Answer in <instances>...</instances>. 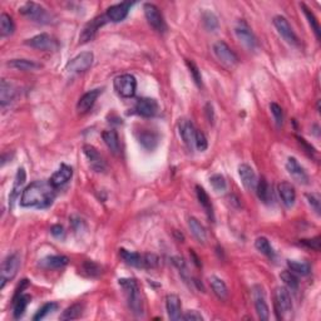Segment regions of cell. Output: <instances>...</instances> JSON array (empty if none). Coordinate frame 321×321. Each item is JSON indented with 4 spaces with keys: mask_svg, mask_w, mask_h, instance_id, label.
I'll use <instances>...</instances> for the list:
<instances>
[{
    "mask_svg": "<svg viewBox=\"0 0 321 321\" xmlns=\"http://www.w3.org/2000/svg\"><path fill=\"white\" fill-rule=\"evenodd\" d=\"M277 191H279L280 199L282 201L283 205L287 208H291L294 205H295L296 201V191L295 187L287 181H282L281 183H279L277 186Z\"/></svg>",
    "mask_w": 321,
    "mask_h": 321,
    "instance_id": "21",
    "label": "cell"
},
{
    "mask_svg": "<svg viewBox=\"0 0 321 321\" xmlns=\"http://www.w3.org/2000/svg\"><path fill=\"white\" fill-rule=\"evenodd\" d=\"M235 34L241 44L247 48L248 50H255L258 48V39L245 21H240L239 25L235 28Z\"/></svg>",
    "mask_w": 321,
    "mask_h": 321,
    "instance_id": "12",
    "label": "cell"
},
{
    "mask_svg": "<svg viewBox=\"0 0 321 321\" xmlns=\"http://www.w3.org/2000/svg\"><path fill=\"white\" fill-rule=\"evenodd\" d=\"M83 270H84L85 274L89 275V276H98V275L101 274L102 269L97 264H94V262L87 261L83 265Z\"/></svg>",
    "mask_w": 321,
    "mask_h": 321,
    "instance_id": "50",
    "label": "cell"
},
{
    "mask_svg": "<svg viewBox=\"0 0 321 321\" xmlns=\"http://www.w3.org/2000/svg\"><path fill=\"white\" fill-rule=\"evenodd\" d=\"M107 21H109V20L107 19L106 15H102V17H97L95 19H93L92 21H90V23H88L87 25L84 26V29L82 30V33H80V37H79L80 43H87L94 38L97 31L100 30Z\"/></svg>",
    "mask_w": 321,
    "mask_h": 321,
    "instance_id": "17",
    "label": "cell"
},
{
    "mask_svg": "<svg viewBox=\"0 0 321 321\" xmlns=\"http://www.w3.org/2000/svg\"><path fill=\"white\" fill-rule=\"evenodd\" d=\"M270 109H271V113L274 116L275 122H276L277 127H281L283 123V112L282 108L277 103H271L270 104Z\"/></svg>",
    "mask_w": 321,
    "mask_h": 321,
    "instance_id": "49",
    "label": "cell"
},
{
    "mask_svg": "<svg viewBox=\"0 0 321 321\" xmlns=\"http://www.w3.org/2000/svg\"><path fill=\"white\" fill-rule=\"evenodd\" d=\"M202 23L203 26L208 31H215L218 28V19L212 12H205L202 14Z\"/></svg>",
    "mask_w": 321,
    "mask_h": 321,
    "instance_id": "43",
    "label": "cell"
},
{
    "mask_svg": "<svg viewBox=\"0 0 321 321\" xmlns=\"http://www.w3.org/2000/svg\"><path fill=\"white\" fill-rule=\"evenodd\" d=\"M285 167L288 175L294 178V181H296L300 184L309 183V176H307L306 171H305V168L299 163V160L295 157H288L287 160H286Z\"/></svg>",
    "mask_w": 321,
    "mask_h": 321,
    "instance_id": "15",
    "label": "cell"
},
{
    "mask_svg": "<svg viewBox=\"0 0 321 321\" xmlns=\"http://www.w3.org/2000/svg\"><path fill=\"white\" fill-rule=\"evenodd\" d=\"M135 111L142 117L151 118V117L156 116L158 112V103L152 98H141L136 103Z\"/></svg>",
    "mask_w": 321,
    "mask_h": 321,
    "instance_id": "18",
    "label": "cell"
},
{
    "mask_svg": "<svg viewBox=\"0 0 321 321\" xmlns=\"http://www.w3.org/2000/svg\"><path fill=\"white\" fill-rule=\"evenodd\" d=\"M83 312V305L82 304H73L69 307H67L63 311V314L60 315L59 319L63 321H69V320H76L82 315Z\"/></svg>",
    "mask_w": 321,
    "mask_h": 321,
    "instance_id": "37",
    "label": "cell"
},
{
    "mask_svg": "<svg viewBox=\"0 0 321 321\" xmlns=\"http://www.w3.org/2000/svg\"><path fill=\"white\" fill-rule=\"evenodd\" d=\"M252 294H253V301H255V309H256V312H258L259 319L262 321L269 320L270 309H269V305H267V302H266V296H265L264 288H262L260 285L253 286Z\"/></svg>",
    "mask_w": 321,
    "mask_h": 321,
    "instance_id": "14",
    "label": "cell"
},
{
    "mask_svg": "<svg viewBox=\"0 0 321 321\" xmlns=\"http://www.w3.org/2000/svg\"><path fill=\"white\" fill-rule=\"evenodd\" d=\"M158 256H156L154 253L143 255V267H146V269H154V267L158 266Z\"/></svg>",
    "mask_w": 321,
    "mask_h": 321,
    "instance_id": "51",
    "label": "cell"
},
{
    "mask_svg": "<svg viewBox=\"0 0 321 321\" xmlns=\"http://www.w3.org/2000/svg\"><path fill=\"white\" fill-rule=\"evenodd\" d=\"M210 183H211V186H212L213 191L217 192V194H223V192L226 191V188H227L226 180H224L223 176L218 175V173L217 175L211 176Z\"/></svg>",
    "mask_w": 321,
    "mask_h": 321,
    "instance_id": "45",
    "label": "cell"
},
{
    "mask_svg": "<svg viewBox=\"0 0 321 321\" xmlns=\"http://www.w3.org/2000/svg\"><path fill=\"white\" fill-rule=\"evenodd\" d=\"M182 319L186 321H203V316L196 310H189L186 314L182 315Z\"/></svg>",
    "mask_w": 321,
    "mask_h": 321,
    "instance_id": "53",
    "label": "cell"
},
{
    "mask_svg": "<svg viewBox=\"0 0 321 321\" xmlns=\"http://www.w3.org/2000/svg\"><path fill=\"white\" fill-rule=\"evenodd\" d=\"M213 53H215L216 58L227 67H234L239 63V58L235 54L234 50L222 40H218L213 44Z\"/></svg>",
    "mask_w": 321,
    "mask_h": 321,
    "instance_id": "11",
    "label": "cell"
},
{
    "mask_svg": "<svg viewBox=\"0 0 321 321\" xmlns=\"http://www.w3.org/2000/svg\"><path fill=\"white\" fill-rule=\"evenodd\" d=\"M55 199V187L50 182L36 181L23 189L20 205L23 207H49Z\"/></svg>",
    "mask_w": 321,
    "mask_h": 321,
    "instance_id": "1",
    "label": "cell"
},
{
    "mask_svg": "<svg viewBox=\"0 0 321 321\" xmlns=\"http://www.w3.org/2000/svg\"><path fill=\"white\" fill-rule=\"evenodd\" d=\"M133 5V3H120V4L112 5L107 9L106 17L109 21H113V23H119V21L124 20L127 18L128 12H130L131 7Z\"/></svg>",
    "mask_w": 321,
    "mask_h": 321,
    "instance_id": "19",
    "label": "cell"
},
{
    "mask_svg": "<svg viewBox=\"0 0 321 321\" xmlns=\"http://www.w3.org/2000/svg\"><path fill=\"white\" fill-rule=\"evenodd\" d=\"M114 90L123 98H132L137 90V80L132 74H122L113 82Z\"/></svg>",
    "mask_w": 321,
    "mask_h": 321,
    "instance_id": "5",
    "label": "cell"
},
{
    "mask_svg": "<svg viewBox=\"0 0 321 321\" xmlns=\"http://www.w3.org/2000/svg\"><path fill=\"white\" fill-rule=\"evenodd\" d=\"M255 247L256 250L260 251L262 255L267 256V258H274V248H272L271 243H270V241L266 237H259V239H256Z\"/></svg>",
    "mask_w": 321,
    "mask_h": 321,
    "instance_id": "40",
    "label": "cell"
},
{
    "mask_svg": "<svg viewBox=\"0 0 321 321\" xmlns=\"http://www.w3.org/2000/svg\"><path fill=\"white\" fill-rule=\"evenodd\" d=\"M239 176L242 182L243 187H245L247 191H253L256 188V184H258V178H256L255 171L251 166L242 163L239 166Z\"/></svg>",
    "mask_w": 321,
    "mask_h": 321,
    "instance_id": "20",
    "label": "cell"
},
{
    "mask_svg": "<svg viewBox=\"0 0 321 321\" xmlns=\"http://www.w3.org/2000/svg\"><path fill=\"white\" fill-rule=\"evenodd\" d=\"M58 309V305L55 304V302H48V304L43 305L42 307L37 311V314L33 316V320L34 321H39V320H43L45 316H48L49 314H52L53 311H55V310Z\"/></svg>",
    "mask_w": 321,
    "mask_h": 321,
    "instance_id": "44",
    "label": "cell"
},
{
    "mask_svg": "<svg viewBox=\"0 0 321 321\" xmlns=\"http://www.w3.org/2000/svg\"><path fill=\"white\" fill-rule=\"evenodd\" d=\"M68 258L63 255H53V256H47L43 260L39 261V266L43 267V269H52V270H57V269H63L64 266L68 265Z\"/></svg>",
    "mask_w": 321,
    "mask_h": 321,
    "instance_id": "25",
    "label": "cell"
},
{
    "mask_svg": "<svg viewBox=\"0 0 321 321\" xmlns=\"http://www.w3.org/2000/svg\"><path fill=\"white\" fill-rule=\"evenodd\" d=\"M8 67L10 68H14L17 71L21 72H34L38 71V69L42 68L39 63L34 60H28V59H13L10 61H8Z\"/></svg>",
    "mask_w": 321,
    "mask_h": 321,
    "instance_id": "29",
    "label": "cell"
},
{
    "mask_svg": "<svg viewBox=\"0 0 321 321\" xmlns=\"http://www.w3.org/2000/svg\"><path fill=\"white\" fill-rule=\"evenodd\" d=\"M178 132L187 148L192 151L195 147V137H196V128L194 127L192 122H189L188 119H181L178 123Z\"/></svg>",
    "mask_w": 321,
    "mask_h": 321,
    "instance_id": "16",
    "label": "cell"
},
{
    "mask_svg": "<svg viewBox=\"0 0 321 321\" xmlns=\"http://www.w3.org/2000/svg\"><path fill=\"white\" fill-rule=\"evenodd\" d=\"M196 195H197V199H199V202L201 203V206L205 208L208 218L213 220V208H212V203H211L208 195L206 194V191L201 186H196Z\"/></svg>",
    "mask_w": 321,
    "mask_h": 321,
    "instance_id": "34",
    "label": "cell"
},
{
    "mask_svg": "<svg viewBox=\"0 0 321 321\" xmlns=\"http://www.w3.org/2000/svg\"><path fill=\"white\" fill-rule=\"evenodd\" d=\"M72 176H73V168L67 165H61L59 170L53 173L49 182L52 183L53 187L58 188V187L63 186V184H66L67 182L71 180Z\"/></svg>",
    "mask_w": 321,
    "mask_h": 321,
    "instance_id": "24",
    "label": "cell"
},
{
    "mask_svg": "<svg viewBox=\"0 0 321 321\" xmlns=\"http://www.w3.org/2000/svg\"><path fill=\"white\" fill-rule=\"evenodd\" d=\"M50 232H52L53 236L57 237V239L64 237V229H63V226H60V224H54V226L50 229Z\"/></svg>",
    "mask_w": 321,
    "mask_h": 321,
    "instance_id": "54",
    "label": "cell"
},
{
    "mask_svg": "<svg viewBox=\"0 0 321 321\" xmlns=\"http://www.w3.org/2000/svg\"><path fill=\"white\" fill-rule=\"evenodd\" d=\"M256 194H258L259 199H260L264 203H269L272 199V192L271 188H270L269 182L265 180L264 177L261 178L260 181H258V184H256Z\"/></svg>",
    "mask_w": 321,
    "mask_h": 321,
    "instance_id": "35",
    "label": "cell"
},
{
    "mask_svg": "<svg viewBox=\"0 0 321 321\" xmlns=\"http://www.w3.org/2000/svg\"><path fill=\"white\" fill-rule=\"evenodd\" d=\"M188 227L191 230L192 235L195 236L199 242L205 243L206 240H207V232H206V229L203 227V224L195 217H189L188 218Z\"/></svg>",
    "mask_w": 321,
    "mask_h": 321,
    "instance_id": "33",
    "label": "cell"
},
{
    "mask_svg": "<svg viewBox=\"0 0 321 321\" xmlns=\"http://www.w3.org/2000/svg\"><path fill=\"white\" fill-rule=\"evenodd\" d=\"M166 310H167L168 317L172 321H178L182 319L181 312V300L176 294H170L166 298Z\"/></svg>",
    "mask_w": 321,
    "mask_h": 321,
    "instance_id": "22",
    "label": "cell"
},
{
    "mask_svg": "<svg viewBox=\"0 0 321 321\" xmlns=\"http://www.w3.org/2000/svg\"><path fill=\"white\" fill-rule=\"evenodd\" d=\"M25 45L34 48L37 50H43V52H55L59 48L57 39H54L52 36L47 33L38 34V36L28 39L25 42Z\"/></svg>",
    "mask_w": 321,
    "mask_h": 321,
    "instance_id": "9",
    "label": "cell"
},
{
    "mask_svg": "<svg viewBox=\"0 0 321 321\" xmlns=\"http://www.w3.org/2000/svg\"><path fill=\"white\" fill-rule=\"evenodd\" d=\"M275 309L279 319H282V315L290 314L293 311V300L287 287L279 286L275 291Z\"/></svg>",
    "mask_w": 321,
    "mask_h": 321,
    "instance_id": "6",
    "label": "cell"
},
{
    "mask_svg": "<svg viewBox=\"0 0 321 321\" xmlns=\"http://www.w3.org/2000/svg\"><path fill=\"white\" fill-rule=\"evenodd\" d=\"M119 256L130 266L143 267V255H141V253L132 252V251H128L125 248H120Z\"/></svg>",
    "mask_w": 321,
    "mask_h": 321,
    "instance_id": "32",
    "label": "cell"
},
{
    "mask_svg": "<svg viewBox=\"0 0 321 321\" xmlns=\"http://www.w3.org/2000/svg\"><path fill=\"white\" fill-rule=\"evenodd\" d=\"M14 21L10 18V15H8L7 13H3L0 15V34H2V37L12 36L14 33Z\"/></svg>",
    "mask_w": 321,
    "mask_h": 321,
    "instance_id": "36",
    "label": "cell"
},
{
    "mask_svg": "<svg viewBox=\"0 0 321 321\" xmlns=\"http://www.w3.org/2000/svg\"><path fill=\"white\" fill-rule=\"evenodd\" d=\"M83 152H84V156L87 157L88 162H89L90 168H92L94 172H104L107 170V163L104 160L103 157L100 152L97 151V148L90 144H84L83 146Z\"/></svg>",
    "mask_w": 321,
    "mask_h": 321,
    "instance_id": "13",
    "label": "cell"
},
{
    "mask_svg": "<svg viewBox=\"0 0 321 321\" xmlns=\"http://www.w3.org/2000/svg\"><path fill=\"white\" fill-rule=\"evenodd\" d=\"M272 23H274V26L276 28L277 33L280 34L281 38L285 40L287 44L294 45V47L299 45L298 36H296L293 26L290 25V23H288V20L286 19L285 17L276 15V17L274 18V20H272Z\"/></svg>",
    "mask_w": 321,
    "mask_h": 321,
    "instance_id": "7",
    "label": "cell"
},
{
    "mask_svg": "<svg viewBox=\"0 0 321 321\" xmlns=\"http://www.w3.org/2000/svg\"><path fill=\"white\" fill-rule=\"evenodd\" d=\"M101 93L102 89L98 88V89L89 90V92H87L85 94H83L78 101V103H77V111H78L79 113H87V112L94 106L95 101L98 100Z\"/></svg>",
    "mask_w": 321,
    "mask_h": 321,
    "instance_id": "23",
    "label": "cell"
},
{
    "mask_svg": "<svg viewBox=\"0 0 321 321\" xmlns=\"http://www.w3.org/2000/svg\"><path fill=\"white\" fill-rule=\"evenodd\" d=\"M306 200L307 203L310 205V207L315 211L316 215H320L321 213V199L320 195L316 194V192H312V194H307L306 195Z\"/></svg>",
    "mask_w": 321,
    "mask_h": 321,
    "instance_id": "46",
    "label": "cell"
},
{
    "mask_svg": "<svg viewBox=\"0 0 321 321\" xmlns=\"http://www.w3.org/2000/svg\"><path fill=\"white\" fill-rule=\"evenodd\" d=\"M119 286L124 291L127 299L128 307L136 316L143 315V301H142L141 291L138 287L137 281L135 279H119Z\"/></svg>",
    "mask_w": 321,
    "mask_h": 321,
    "instance_id": "2",
    "label": "cell"
},
{
    "mask_svg": "<svg viewBox=\"0 0 321 321\" xmlns=\"http://www.w3.org/2000/svg\"><path fill=\"white\" fill-rule=\"evenodd\" d=\"M143 10H144V17H146L148 24L154 29V30H157L158 33H163V31H166L165 19H163L159 9L156 7V5L151 4V3H146V4L143 5Z\"/></svg>",
    "mask_w": 321,
    "mask_h": 321,
    "instance_id": "10",
    "label": "cell"
},
{
    "mask_svg": "<svg viewBox=\"0 0 321 321\" xmlns=\"http://www.w3.org/2000/svg\"><path fill=\"white\" fill-rule=\"evenodd\" d=\"M280 279L283 281V283H285V285L287 286V288H290V290L295 291L299 288V280L298 277L294 275V272L285 270V271H282L280 274Z\"/></svg>",
    "mask_w": 321,
    "mask_h": 321,
    "instance_id": "42",
    "label": "cell"
},
{
    "mask_svg": "<svg viewBox=\"0 0 321 321\" xmlns=\"http://www.w3.org/2000/svg\"><path fill=\"white\" fill-rule=\"evenodd\" d=\"M94 55L92 52H82L67 63L66 69L69 73H83L92 67Z\"/></svg>",
    "mask_w": 321,
    "mask_h": 321,
    "instance_id": "8",
    "label": "cell"
},
{
    "mask_svg": "<svg viewBox=\"0 0 321 321\" xmlns=\"http://www.w3.org/2000/svg\"><path fill=\"white\" fill-rule=\"evenodd\" d=\"M26 180V175H25V170L23 167H20L18 170L17 175H15V180H14V184H13V188H12V194H10V206H13L14 201L17 200V197L20 195L21 188H23L24 183H25Z\"/></svg>",
    "mask_w": 321,
    "mask_h": 321,
    "instance_id": "30",
    "label": "cell"
},
{
    "mask_svg": "<svg viewBox=\"0 0 321 321\" xmlns=\"http://www.w3.org/2000/svg\"><path fill=\"white\" fill-rule=\"evenodd\" d=\"M140 143L142 144L143 148L152 151V149L156 148V146L158 144V137H157L154 133L143 132L140 136Z\"/></svg>",
    "mask_w": 321,
    "mask_h": 321,
    "instance_id": "41",
    "label": "cell"
},
{
    "mask_svg": "<svg viewBox=\"0 0 321 321\" xmlns=\"http://www.w3.org/2000/svg\"><path fill=\"white\" fill-rule=\"evenodd\" d=\"M206 113H207L208 122L213 123V118H215V116H213V107L211 106V103H207V106H206Z\"/></svg>",
    "mask_w": 321,
    "mask_h": 321,
    "instance_id": "55",
    "label": "cell"
},
{
    "mask_svg": "<svg viewBox=\"0 0 321 321\" xmlns=\"http://www.w3.org/2000/svg\"><path fill=\"white\" fill-rule=\"evenodd\" d=\"M210 285H211V288H212L213 294H215L216 296H217L220 300H227L230 296V293H229V287H227V285L224 283V281L220 279V277L217 276H211L210 277Z\"/></svg>",
    "mask_w": 321,
    "mask_h": 321,
    "instance_id": "28",
    "label": "cell"
},
{
    "mask_svg": "<svg viewBox=\"0 0 321 321\" xmlns=\"http://www.w3.org/2000/svg\"><path fill=\"white\" fill-rule=\"evenodd\" d=\"M186 64H187V67H188L189 73H191L192 78H194L195 83L197 84V87H201V85H202V78H201L199 67H197L192 60H186Z\"/></svg>",
    "mask_w": 321,
    "mask_h": 321,
    "instance_id": "48",
    "label": "cell"
},
{
    "mask_svg": "<svg viewBox=\"0 0 321 321\" xmlns=\"http://www.w3.org/2000/svg\"><path fill=\"white\" fill-rule=\"evenodd\" d=\"M302 12H304L305 17H306L307 21H309L310 26H311V29L314 30L315 36H316L317 39H320V24H319V20L316 19V17L314 15V13L311 12V10L309 9V8L306 7L305 4H300Z\"/></svg>",
    "mask_w": 321,
    "mask_h": 321,
    "instance_id": "38",
    "label": "cell"
},
{
    "mask_svg": "<svg viewBox=\"0 0 321 321\" xmlns=\"http://www.w3.org/2000/svg\"><path fill=\"white\" fill-rule=\"evenodd\" d=\"M301 245L306 246L307 248H311V250L315 251H320V236L314 237V239H309V240H301L300 241Z\"/></svg>",
    "mask_w": 321,
    "mask_h": 321,
    "instance_id": "52",
    "label": "cell"
},
{
    "mask_svg": "<svg viewBox=\"0 0 321 321\" xmlns=\"http://www.w3.org/2000/svg\"><path fill=\"white\" fill-rule=\"evenodd\" d=\"M19 13L30 20L40 24H50L53 21V15L42 5L37 3L28 2L19 8Z\"/></svg>",
    "mask_w": 321,
    "mask_h": 321,
    "instance_id": "3",
    "label": "cell"
},
{
    "mask_svg": "<svg viewBox=\"0 0 321 321\" xmlns=\"http://www.w3.org/2000/svg\"><path fill=\"white\" fill-rule=\"evenodd\" d=\"M20 262L21 259L19 252H14L5 258V260L2 264V270H0V280H2L0 288H4L7 281L13 280L17 276L18 270L20 267Z\"/></svg>",
    "mask_w": 321,
    "mask_h": 321,
    "instance_id": "4",
    "label": "cell"
},
{
    "mask_svg": "<svg viewBox=\"0 0 321 321\" xmlns=\"http://www.w3.org/2000/svg\"><path fill=\"white\" fill-rule=\"evenodd\" d=\"M195 147L199 149L200 152H203L207 149L208 147V142L207 138H206L205 133L201 132V131L196 130V137H195Z\"/></svg>",
    "mask_w": 321,
    "mask_h": 321,
    "instance_id": "47",
    "label": "cell"
},
{
    "mask_svg": "<svg viewBox=\"0 0 321 321\" xmlns=\"http://www.w3.org/2000/svg\"><path fill=\"white\" fill-rule=\"evenodd\" d=\"M102 138H103L104 143H106V146L108 147V149L112 152V153L113 154L119 153L120 143H119L118 133H117L116 131L114 130L104 131V132L102 133Z\"/></svg>",
    "mask_w": 321,
    "mask_h": 321,
    "instance_id": "26",
    "label": "cell"
},
{
    "mask_svg": "<svg viewBox=\"0 0 321 321\" xmlns=\"http://www.w3.org/2000/svg\"><path fill=\"white\" fill-rule=\"evenodd\" d=\"M30 300H31V298H30V295H28V294H19V295H15L14 311H13L15 319H20V317L23 316L24 312H25V310H26V306H28Z\"/></svg>",
    "mask_w": 321,
    "mask_h": 321,
    "instance_id": "31",
    "label": "cell"
},
{
    "mask_svg": "<svg viewBox=\"0 0 321 321\" xmlns=\"http://www.w3.org/2000/svg\"><path fill=\"white\" fill-rule=\"evenodd\" d=\"M15 93H17V90H15V87L12 83L8 82L7 79H3L0 82V103L3 107L9 104L14 100Z\"/></svg>",
    "mask_w": 321,
    "mask_h": 321,
    "instance_id": "27",
    "label": "cell"
},
{
    "mask_svg": "<svg viewBox=\"0 0 321 321\" xmlns=\"http://www.w3.org/2000/svg\"><path fill=\"white\" fill-rule=\"evenodd\" d=\"M287 266L291 272H295V274L301 275V276H306L311 271V267H310V265L307 262L287 260Z\"/></svg>",
    "mask_w": 321,
    "mask_h": 321,
    "instance_id": "39",
    "label": "cell"
}]
</instances>
